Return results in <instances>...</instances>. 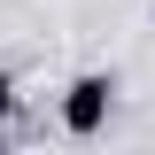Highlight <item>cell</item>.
<instances>
[{
	"label": "cell",
	"mask_w": 155,
	"mask_h": 155,
	"mask_svg": "<svg viewBox=\"0 0 155 155\" xmlns=\"http://www.w3.org/2000/svg\"><path fill=\"white\" fill-rule=\"evenodd\" d=\"M109 109H116V78H109V70H85V78H70V93H62V132L93 140L101 124H109Z\"/></svg>",
	"instance_id": "obj_1"
},
{
	"label": "cell",
	"mask_w": 155,
	"mask_h": 155,
	"mask_svg": "<svg viewBox=\"0 0 155 155\" xmlns=\"http://www.w3.org/2000/svg\"><path fill=\"white\" fill-rule=\"evenodd\" d=\"M16 116V78H0V124Z\"/></svg>",
	"instance_id": "obj_2"
},
{
	"label": "cell",
	"mask_w": 155,
	"mask_h": 155,
	"mask_svg": "<svg viewBox=\"0 0 155 155\" xmlns=\"http://www.w3.org/2000/svg\"><path fill=\"white\" fill-rule=\"evenodd\" d=\"M147 8H155V0H147Z\"/></svg>",
	"instance_id": "obj_3"
}]
</instances>
